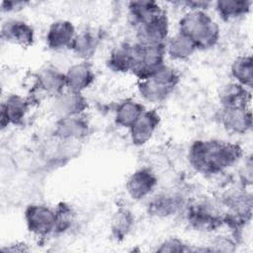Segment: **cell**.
<instances>
[{
  "label": "cell",
  "instance_id": "1",
  "mask_svg": "<svg viewBox=\"0 0 253 253\" xmlns=\"http://www.w3.org/2000/svg\"><path fill=\"white\" fill-rule=\"evenodd\" d=\"M242 156L243 149L238 143L219 139H197L191 143L187 154L191 167L205 176L221 174Z\"/></svg>",
  "mask_w": 253,
  "mask_h": 253
},
{
  "label": "cell",
  "instance_id": "2",
  "mask_svg": "<svg viewBox=\"0 0 253 253\" xmlns=\"http://www.w3.org/2000/svg\"><path fill=\"white\" fill-rule=\"evenodd\" d=\"M178 33L189 38L197 49H210L220 37L218 24L204 10H189L178 23Z\"/></svg>",
  "mask_w": 253,
  "mask_h": 253
},
{
  "label": "cell",
  "instance_id": "3",
  "mask_svg": "<svg viewBox=\"0 0 253 253\" xmlns=\"http://www.w3.org/2000/svg\"><path fill=\"white\" fill-rule=\"evenodd\" d=\"M179 71L164 64L154 75L137 82L140 97L149 103L158 104L166 101L180 82Z\"/></svg>",
  "mask_w": 253,
  "mask_h": 253
},
{
  "label": "cell",
  "instance_id": "4",
  "mask_svg": "<svg viewBox=\"0 0 253 253\" xmlns=\"http://www.w3.org/2000/svg\"><path fill=\"white\" fill-rule=\"evenodd\" d=\"M186 219L189 225L198 231H214L223 224V211L219 203L204 199L186 207Z\"/></svg>",
  "mask_w": 253,
  "mask_h": 253
},
{
  "label": "cell",
  "instance_id": "5",
  "mask_svg": "<svg viewBox=\"0 0 253 253\" xmlns=\"http://www.w3.org/2000/svg\"><path fill=\"white\" fill-rule=\"evenodd\" d=\"M134 65L131 73L138 79L144 80L154 75L165 63V44H143L135 42Z\"/></svg>",
  "mask_w": 253,
  "mask_h": 253
},
{
  "label": "cell",
  "instance_id": "6",
  "mask_svg": "<svg viewBox=\"0 0 253 253\" xmlns=\"http://www.w3.org/2000/svg\"><path fill=\"white\" fill-rule=\"evenodd\" d=\"M27 229L39 238L54 234L55 211L53 208L42 204H31L24 211Z\"/></svg>",
  "mask_w": 253,
  "mask_h": 253
},
{
  "label": "cell",
  "instance_id": "7",
  "mask_svg": "<svg viewBox=\"0 0 253 253\" xmlns=\"http://www.w3.org/2000/svg\"><path fill=\"white\" fill-rule=\"evenodd\" d=\"M136 42L143 44H165L169 36V20L165 10L135 27Z\"/></svg>",
  "mask_w": 253,
  "mask_h": 253
},
{
  "label": "cell",
  "instance_id": "8",
  "mask_svg": "<svg viewBox=\"0 0 253 253\" xmlns=\"http://www.w3.org/2000/svg\"><path fill=\"white\" fill-rule=\"evenodd\" d=\"M91 132V125L83 115L59 117L55 122L52 134L60 141L72 142L86 138Z\"/></svg>",
  "mask_w": 253,
  "mask_h": 253
},
{
  "label": "cell",
  "instance_id": "9",
  "mask_svg": "<svg viewBox=\"0 0 253 253\" xmlns=\"http://www.w3.org/2000/svg\"><path fill=\"white\" fill-rule=\"evenodd\" d=\"M158 184V178L149 167H140L133 171L126 182L127 195L133 201H141L152 194Z\"/></svg>",
  "mask_w": 253,
  "mask_h": 253
},
{
  "label": "cell",
  "instance_id": "10",
  "mask_svg": "<svg viewBox=\"0 0 253 253\" xmlns=\"http://www.w3.org/2000/svg\"><path fill=\"white\" fill-rule=\"evenodd\" d=\"M185 205L184 197L178 192H160L148 200L146 212L157 218H165L174 215Z\"/></svg>",
  "mask_w": 253,
  "mask_h": 253
},
{
  "label": "cell",
  "instance_id": "11",
  "mask_svg": "<svg viewBox=\"0 0 253 253\" xmlns=\"http://www.w3.org/2000/svg\"><path fill=\"white\" fill-rule=\"evenodd\" d=\"M32 101L30 98H25L19 94H10L1 104L0 111V126L5 128L8 126L20 125L26 118Z\"/></svg>",
  "mask_w": 253,
  "mask_h": 253
},
{
  "label": "cell",
  "instance_id": "12",
  "mask_svg": "<svg viewBox=\"0 0 253 253\" xmlns=\"http://www.w3.org/2000/svg\"><path fill=\"white\" fill-rule=\"evenodd\" d=\"M161 123V117L155 109L145 110L137 121L128 128L130 140L133 145L141 146L153 136Z\"/></svg>",
  "mask_w": 253,
  "mask_h": 253
},
{
  "label": "cell",
  "instance_id": "13",
  "mask_svg": "<svg viewBox=\"0 0 253 253\" xmlns=\"http://www.w3.org/2000/svg\"><path fill=\"white\" fill-rule=\"evenodd\" d=\"M218 120L224 129L235 134H244L252 128L253 119L249 107L221 108Z\"/></svg>",
  "mask_w": 253,
  "mask_h": 253
},
{
  "label": "cell",
  "instance_id": "14",
  "mask_svg": "<svg viewBox=\"0 0 253 253\" xmlns=\"http://www.w3.org/2000/svg\"><path fill=\"white\" fill-rule=\"evenodd\" d=\"M1 39L22 47H29L35 42V30L23 20L9 19L1 26Z\"/></svg>",
  "mask_w": 253,
  "mask_h": 253
},
{
  "label": "cell",
  "instance_id": "15",
  "mask_svg": "<svg viewBox=\"0 0 253 253\" xmlns=\"http://www.w3.org/2000/svg\"><path fill=\"white\" fill-rule=\"evenodd\" d=\"M35 85L38 90L55 98L66 89L65 73L53 65H46L36 74Z\"/></svg>",
  "mask_w": 253,
  "mask_h": 253
},
{
  "label": "cell",
  "instance_id": "16",
  "mask_svg": "<svg viewBox=\"0 0 253 253\" xmlns=\"http://www.w3.org/2000/svg\"><path fill=\"white\" fill-rule=\"evenodd\" d=\"M76 36V29L68 20H57L50 24L45 36V42L51 50L70 48Z\"/></svg>",
  "mask_w": 253,
  "mask_h": 253
},
{
  "label": "cell",
  "instance_id": "17",
  "mask_svg": "<svg viewBox=\"0 0 253 253\" xmlns=\"http://www.w3.org/2000/svg\"><path fill=\"white\" fill-rule=\"evenodd\" d=\"M54 99V112L58 117L83 115L89 106L83 92L67 88Z\"/></svg>",
  "mask_w": 253,
  "mask_h": 253
},
{
  "label": "cell",
  "instance_id": "18",
  "mask_svg": "<svg viewBox=\"0 0 253 253\" xmlns=\"http://www.w3.org/2000/svg\"><path fill=\"white\" fill-rule=\"evenodd\" d=\"M96 74L89 61L82 60L68 67L65 72L66 88L78 92L88 89L95 81Z\"/></svg>",
  "mask_w": 253,
  "mask_h": 253
},
{
  "label": "cell",
  "instance_id": "19",
  "mask_svg": "<svg viewBox=\"0 0 253 253\" xmlns=\"http://www.w3.org/2000/svg\"><path fill=\"white\" fill-rule=\"evenodd\" d=\"M107 66L116 73H131L134 65L133 43L122 42L115 46L107 59Z\"/></svg>",
  "mask_w": 253,
  "mask_h": 253
},
{
  "label": "cell",
  "instance_id": "20",
  "mask_svg": "<svg viewBox=\"0 0 253 253\" xmlns=\"http://www.w3.org/2000/svg\"><path fill=\"white\" fill-rule=\"evenodd\" d=\"M250 89L237 82L227 83L218 93V102L221 108H246L251 102Z\"/></svg>",
  "mask_w": 253,
  "mask_h": 253
},
{
  "label": "cell",
  "instance_id": "21",
  "mask_svg": "<svg viewBox=\"0 0 253 253\" xmlns=\"http://www.w3.org/2000/svg\"><path fill=\"white\" fill-rule=\"evenodd\" d=\"M101 38L98 33H95L93 30H83L79 34H76L70 50L82 60L88 61L92 58L98 50L100 45Z\"/></svg>",
  "mask_w": 253,
  "mask_h": 253
},
{
  "label": "cell",
  "instance_id": "22",
  "mask_svg": "<svg viewBox=\"0 0 253 253\" xmlns=\"http://www.w3.org/2000/svg\"><path fill=\"white\" fill-rule=\"evenodd\" d=\"M134 223L135 216L128 208H118L111 218L110 230L112 237L117 241H123L131 232Z\"/></svg>",
  "mask_w": 253,
  "mask_h": 253
},
{
  "label": "cell",
  "instance_id": "23",
  "mask_svg": "<svg viewBox=\"0 0 253 253\" xmlns=\"http://www.w3.org/2000/svg\"><path fill=\"white\" fill-rule=\"evenodd\" d=\"M162 10V7L152 0H137L127 3L128 18L134 27L147 21Z\"/></svg>",
  "mask_w": 253,
  "mask_h": 253
},
{
  "label": "cell",
  "instance_id": "24",
  "mask_svg": "<svg viewBox=\"0 0 253 253\" xmlns=\"http://www.w3.org/2000/svg\"><path fill=\"white\" fill-rule=\"evenodd\" d=\"M197 47L195 43L184 35L177 33L173 37L168 38L165 42L166 54L174 60H185L191 57Z\"/></svg>",
  "mask_w": 253,
  "mask_h": 253
},
{
  "label": "cell",
  "instance_id": "25",
  "mask_svg": "<svg viewBox=\"0 0 253 253\" xmlns=\"http://www.w3.org/2000/svg\"><path fill=\"white\" fill-rule=\"evenodd\" d=\"M145 111L144 106L133 100L125 99L116 108L115 122L120 126L129 128Z\"/></svg>",
  "mask_w": 253,
  "mask_h": 253
},
{
  "label": "cell",
  "instance_id": "26",
  "mask_svg": "<svg viewBox=\"0 0 253 253\" xmlns=\"http://www.w3.org/2000/svg\"><path fill=\"white\" fill-rule=\"evenodd\" d=\"M252 6L250 0H218L214 3L215 11L223 21H229L247 15Z\"/></svg>",
  "mask_w": 253,
  "mask_h": 253
},
{
  "label": "cell",
  "instance_id": "27",
  "mask_svg": "<svg viewBox=\"0 0 253 253\" xmlns=\"http://www.w3.org/2000/svg\"><path fill=\"white\" fill-rule=\"evenodd\" d=\"M230 73L240 85L252 89L253 85V60L250 54L237 56L231 63Z\"/></svg>",
  "mask_w": 253,
  "mask_h": 253
},
{
  "label": "cell",
  "instance_id": "28",
  "mask_svg": "<svg viewBox=\"0 0 253 253\" xmlns=\"http://www.w3.org/2000/svg\"><path fill=\"white\" fill-rule=\"evenodd\" d=\"M53 209L55 211L54 234L67 232L72 227L76 217V212L73 207L65 202H60Z\"/></svg>",
  "mask_w": 253,
  "mask_h": 253
},
{
  "label": "cell",
  "instance_id": "29",
  "mask_svg": "<svg viewBox=\"0 0 253 253\" xmlns=\"http://www.w3.org/2000/svg\"><path fill=\"white\" fill-rule=\"evenodd\" d=\"M194 248L190 247L185 241L178 237H169L157 245L155 252L159 253H174V252H190Z\"/></svg>",
  "mask_w": 253,
  "mask_h": 253
},
{
  "label": "cell",
  "instance_id": "30",
  "mask_svg": "<svg viewBox=\"0 0 253 253\" xmlns=\"http://www.w3.org/2000/svg\"><path fill=\"white\" fill-rule=\"evenodd\" d=\"M236 245L237 242L235 237H230L229 235H218L211 241L206 249L211 252H233L236 249Z\"/></svg>",
  "mask_w": 253,
  "mask_h": 253
},
{
  "label": "cell",
  "instance_id": "31",
  "mask_svg": "<svg viewBox=\"0 0 253 253\" xmlns=\"http://www.w3.org/2000/svg\"><path fill=\"white\" fill-rule=\"evenodd\" d=\"M29 2L26 1H3L1 3V11L4 13H11V12H17L22 9H24Z\"/></svg>",
  "mask_w": 253,
  "mask_h": 253
},
{
  "label": "cell",
  "instance_id": "32",
  "mask_svg": "<svg viewBox=\"0 0 253 253\" xmlns=\"http://www.w3.org/2000/svg\"><path fill=\"white\" fill-rule=\"evenodd\" d=\"M240 179L242 181L243 187H245L247 184H251V182H252V160H251V157H249L248 160L245 162V168H243L240 171Z\"/></svg>",
  "mask_w": 253,
  "mask_h": 253
},
{
  "label": "cell",
  "instance_id": "33",
  "mask_svg": "<svg viewBox=\"0 0 253 253\" xmlns=\"http://www.w3.org/2000/svg\"><path fill=\"white\" fill-rule=\"evenodd\" d=\"M4 252H28L30 251L28 245L24 242H14L1 248Z\"/></svg>",
  "mask_w": 253,
  "mask_h": 253
},
{
  "label": "cell",
  "instance_id": "34",
  "mask_svg": "<svg viewBox=\"0 0 253 253\" xmlns=\"http://www.w3.org/2000/svg\"><path fill=\"white\" fill-rule=\"evenodd\" d=\"M180 4L189 8V10H204L206 11L208 7L211 5V2L208 1H184L180 2Z\"/></svg>",
  "mask_w": 253,
  "mask_h": 253
}]
</instances>
